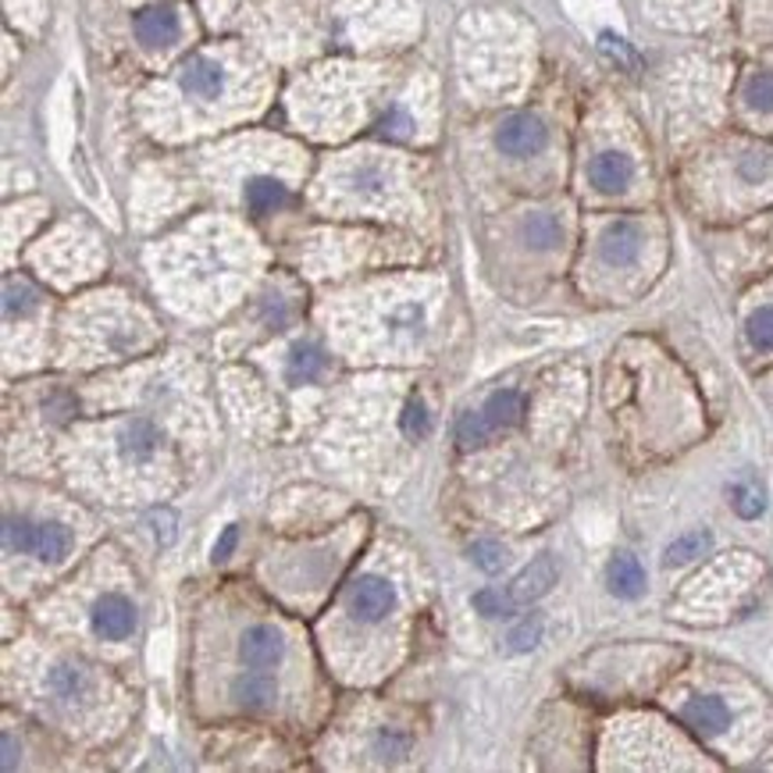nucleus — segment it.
<instances>
[{"label": "nucleus", "instance_id": "f257e3e1", "mask_svg": "<svg viewBox=\"0 0 773 773\" xmlns=\"http://www.w3.org/2000/svg\"><path fill=\"white\" fill-rule=\"evenodd\" d=\"M550 139V128L539 115H510L503 125L495 128V147L506 157H531L545 147Z\"/></svg>", "mask_w": 773, "mask_h": 773}, {"label": "nucleus", "instance_id": "f03ea898", "mask_svg": "<svg viewBox=\"0 0 773 773\" xmlns=\"http://www.w3.org/2000/svg\"><path fill=\"white\" fill-rule=\"evenodd\" d=\"M641 247H646V229H641V224L631 221V218L609 221L606 229H603V236H599V253H603V261L614 264V268L635 264L638 253H641Z\"/></svg>", "mask_w": 773, "mask_h": 773}, {"label": "nucleus", "instance_id": "7ed1b4c3", "mask_svg": "<svg viewBox=\"0 0 773 773\" xmlns=\"http://www.w3.org/2000/svg\"><path fill=\"white\" fill-rule=\"evenodd\" d=\"M224 83H229V72H224V64L218 58H203V54L189 58L179 72L182 93L192 96V101H203V104L218 101V96L224 93Z\"/></svg>", "mask_w": 773, "mask_h": 773}, {"label": "nucleus", "instance_id": "20e7f679", "mask_svg": "<svg viewBox=\"0 0 773 773\" xmlns=\"http://www.w3.org/2000/svg\"><path fill=\"white\" fill-rule=\"evenodd\" d=\"M393 606H396V592L378 574H367L349 588V609H353V617L364 620V624L382 620Z\"/></svg>", "mask_w": 773, "mask_h": 773}, {"label": "nucleus", "instance_id": "39448f33", "mask_svg": "<svg viewBox=\"0 0 773 773\" xmlns=\"http://www.w3.org/2000/svg\"><path fill=\"white\" fill-rule=\"evenodd\" d=\"M556 577H560V567H556V560L553 556H539V560H531L527 567L513 577V582L506 585L510 592V599L513 606H531L535 599H542L545 592H550L556 585Z\"/></svg>", "mask_w": 773, "mask_h": 773}, {"label": "nucleus", "instance_id": "423d86ee", "mask_svg": "<svg viewBox=\"0 0 773 773\" xmlns=\"http://www.w3.org/2000/svg\"><path fill=\"white\" fill-rule=\"evenodd\" d=\"M179 32H182L179 11H175L171 4H150L136 14V40L143 46H150V51L171 46L175 40H179Z\"/></svg>", "mask_w": 773, "mask_h": 773}, {"label": "nucleus", "instance_id": "0eeeda50", "mask_svg": "<svg viewBox=\"0 0 773 773\" xmlns=\"http://www.w3.org/2000/svg\"><path fill=\"white\" fill-rule=\"evenodd\" d=\"M93 631L96 638H104V641H122L133 635V627H136V609L128 599H122V595H104L101 603L93 606Z\"/></svg>", "mask_w": 773, "mask_h": 773}, {"label": "nucleus", "instance_id": "6e6552de", "mask_svg": "<svg viewBox=\"0 0 773 773\" xmlns=\"http://www.w3.org/2000/svg\"><path fill=\"white\" fill-rule=\"evenodd\" d=\"M635 179V160L620 154V150H603L592 157L588 165V182L606 192V197H617V192H624L627 186H631Z\"/></svg>", "mask_w": 773, "mask_h": 773}, {"label": "nucleus", "instance_id": "1a4fd4ad", "mask_svg": "<svg viewBox=\"0 0 773 773\" xmlns=\"http://www.w3.org/2000/svg\"><path fill=\"white\" fill-rule=\"evenodd\" d=\"M681 717L691 731H699L702 738H717L731 728V706L720 696H696L681 706Z\"/></svg>", "mask_w": 773, "mask_h": 773}, {"label": "nucleus", "instance_id": "9d476101", "mask_svg": "<svg viewBox=\"0 0 773 773\" xmlns=\"http://www.w3.org/2000/svg\"><path fill=\"white\" fill-rule=\"evenodd\" d=\"M239 656H243L247 667H275L285 656V641L275 627L257 624V627H247L243 638H239Z\"/></svg>", "mask_w": 773, "mask_h": 773}, {"label": "nucleus", "instance_id": "9b49d317", "mask_svg": "<svg viewBox=\"0 0 773 773\" xmlns=\"http://www.w3.org/2000/svg\"><path fill=\"white\" fill-rule=\"evenodd\" d=\"M606 585L617 599H638V595H646V571H641V563L635 556L620 553V556L609 560Z\"/></svg>", "mask_w": 773, "mask_h": 773}, {"label": "nucleus", "instance_id": "f8f14e48", "mask_svg": "<svg viewBox=\"0 0 773 773\" xmlns=\"http://www.w3.org/2000/svg\"><path fill=\"white\" fill-rule=\"evenodd\" d=\"M243 197H247V207L253 215H271V211H282V207L289 203V189L282 179H275V175H257V179L247 182Z\"/></svg>", "mask_w": 773, "mask_h": 773}, {"label": "nucleus", "instance_id": "ddd939ff", "mask_svg": "<svg viewBox=\"0 0 773 773\" xmlns=\"http://www.w3.org/2000/svg\"><path fill=\"white\" fill-rule=\"evenodd\" d=\"M349 192L361 200H382L389 197V186H393V175L385 165H378V160H364V165H357L349 171Z\"/></svg>", "mask_w": 773, "mask_h": 773}, {"label": "nucleus", "instance_id": "4468645a", "mask_svg": "<svg viewBox=\"0 0 773 773\" xmlns=\"http://www.w3.org/2000/svg\"><path fill=\"white\" fill-rule=\"evenodd\" d=\"M46 688L64 702H79L90 691V673L79 664H54L51 673H46Z\"/></svg>", "mask_w": 773, "mask_h": 773}, {"label": "nucleus", "instance_id": "2eb2a0df", "mask_svg": "<svg viewBox=\"0 0 773 773\" xmlns=\"http://www.w3.org/2000/svg\"><path fill=\"white\" fill-rule=\"evenodd\" d=\"M72 553V531L58 524V521H40L36 527V545H32V556L43 563H58Z\"/></svg>", "mask_w": 773, "mask_h": 773}, {"label": "nucleus", "instance_id": "dca6fc26", "mask_svg": "<svg viewBox=\"0 0 773 773\" xmlns=\"http://www.w3.org/2000/svg\"><path fill=\"white\" fill-rule=\"evenodd\" d=\"M232 699H236V706H243V710L261 713V710H271V706H275L279 691L268 678H257V673H250V678H239L232 685Z\"/></svg>", "mask_w": 773, "mask_h": 773}, {"label": "nucleus", "instance_id": "f3484780", "mask_svg": "<svg viewBox=\"0 0 773 773\" xmlns=\"http://www.w3.org/2000/svg\"><path fill=\"white\" fill-rule=\"evenodd\" d=\"M118 442H122V453H125V457L143 460V457H150L154 449L160 446V431H157L150 421H143V417H136V421H128V425L122 428Z\"/></svg>", "mask_w": 773, "mask_h": 773}, {"label": "nucleus", "instance_id": "a211bd4d", "mask_svg": "<svg viewBox=\"0 0 773 773\" xmlns=\"http://www.w3.org/2000/svg\"><path fill=\"white\" fill-rule=\"evenodd\" d=\"M489 417V425L495 428V431H503V428H513L524 417V399H521V393H513V389H503V393H495V396H489V403H485V410H481Z\"/></svg>", "mask_w": 773, "mask_h": 773}, {"label": "nucleus", "instance_id": "6ab92c4d", "mask_svg": "<svg viewBox=\"0 0 773 773\" xmlns=\"http://www.w3.org/2000/svg\"><path fill=\"white\" fill-rule=\"evenodd\" d=\"M742 101L755 115H773V69H760L745 79Z\"/></svg>", "mask_w": 773, "mask_h": 773}, {"label": "nucleus", "instance_id": "aec40b11", "mask_svg": "<svg viewBox=\"0 0 773 773\" xmlns=\"http://www.w3.org/2000/svg\"><path fill=\"white\" fill-rule=\"evenodd\" d=\"M524 243L535 247V250H553L560 239H563V224L556 215H531L524 221Z\"/></svg>", "mask_w": 773, "mask_h": 773}, {"label": "nucleus", "instance_id": "412c9836", "mask_svg": "<svg viewBox=\"0 0 773 773\" xmlns=\"http://www.w3.org/2000/svg\"><path fill=\"white\" fill-rule=\"evenodd\" d=\"M710 545H713L710 531H688V535H681L678 542L667 545L664 563H667V567H678V563H691V560L706 556V550H710Z\"/></svg>", "mask_w": 773, "mask_h": 773}, {"label": "nucleus", "instance_id": "4be33fe9", "mask_svg": "<svg viewBox=\"0 0 773 773\" xmlns=\"http://www.w3.org/2000/svg\"><path fill=\"white\" fill-rule=\"evenodd\" d=\"M745 340L755 353H773V303H763L749 314Z\"/></svg>", "mask_w": 773, "mask_h": 773}, {"label": "nucleus", "instance_id": "5701e85b", "mask_svg": "<svg viewBox=\"0 0 773 773\" xmlns=\"http://www.w3.org/2000/svg\"><path fill=\"white\" fill-rule=\"evenodd\" d=\"M36 521L29 518H8L4 521V550L8 553H32L36 545Z\"/></svg>", "mask_w": 773, "mask_h": 773}, {"label": "nucleus", "instance_id": "b1692460", "mask_svg": "<svg viewBox=\"0 0 773 773\" xmlns=\"http://www.w3.org/2000/svg\"><path fill=\"white\" fill-rule=\"evenodd\" d=\"M495 435V428L489 425V417L485 414H463L460 417V425H457V439L463 449H474V446H485L489 439Z\"/></svg>", "mask_w": 773, "mask_h": 773}, {"label": "nucleus", "instance_id": "393cba45", "mask_svg": "<svg viewBox=\"0 0 773 773\" xmlns=\"http://www.w3.org/2000/svg\"><path fill=\"white\" fill-rule=\"evenodd\" d=\"M474 609L481 617H510V614H518V606H513L510 599V592L506 588H481L474 595Z\"/></svg>", "mask_w": 773, "mask_h": 773}, {"label": "nucleus", "instance_id": "a878e982", "mask_svg": "<svg viewBox=\"0 0 773 773\" xmlns=\"http://www.w3.org/2000/svg\"><path fill=\"white\" fill-rule=\"evenodd\" d=\"M325 364H328V357L317 346H300L293 353V361H289V375L311 382V378H317L321 372H325Z\"/></svg>", "mask_w": 773, "mask_h": 773}, {"label": "nucleus", "instance_id": "bb28decb", "mask_svg": "<svg viewBox=\"0 0 773 773\" xmlns=\"http://www.w3.org/2000/svg\"><path fill=\"white\" fill-rule=\"evenodd\" d=\"M375 133L382 139H410L414 136V115L407 107H389L382 115V122L375 125Z\"/></svg>", "mask_w": 773, "mask_h": 773}, {"label": "nucleus", "instance_id": "cd10ccee", "mask_svg": "<svg viewBox=\"0 0 773 773\" xmlns=\"http://www.w3.org/2000/svg\"><path fill=\"white\" fill-rule=\"evenodd\" d=\"M29 307H36V289H32L25 279H8V285H4V311H8V317L25 314Z\"/></svg>", "mask_w": 773, "mask_h": 773}, {"label": "nucleus", "instance_id": "c85d7f7f", "mask_svg": "<svg viewBox=\"0 0 773 773\" xmlns=\"http://www.w3.org/2000/svg\"><path fill=\"white\" fill-rule=\"evenodd\" d=\"M471 560H474V567H481L485 574H495L506 567V550L492 539H478L471 545Z\"/></svg>", "mask_w": 773, "mask_h": 773}, {"label": "nucleus", "instance_id": "c756f323", "mask_svg": "<svg viewBox=\"0 0 773 773\" xmlns=\"http://www.w3.org/2000/svg\"><path fill=\"white\" fill-rule=\"evenodd\" d=\"M731 506H734L738 518L752 521V518H760V513H763L766 499H763V492L755 489V485H734L731 489Z\"/></svg>", "mask_w": 773, "mask_h": 773}, {"label": "nucleus", "instance_id": "7c9ffc66", "mask_svg": "<svg viewBox=\"0 0 773 773\" xmlns=\"http://www.w3.org/2000/svg\"><path fill=\"white\" fill-rule=\"evenodd\" d=\"M389 325L396 332H407V335H421L425 328V307L421 303H403V307H396L389 314Z\"/></svg>", "mask_w": 773, "mask_h": 773}, {"label": "nucleus", "instance_id": "2f4dec72", "mask_svg": "<svg viewBox=\"0 0 773 773\" xmlns=\"http://www.w3.org/2000/svg\"><path fill=\"white\" fill-rule=\"evenodd\" d=\"M539 638H542V620L539 617H527V620H521L510 631V649L513 652H527V649L539 646Z\"/></svg>", "mask_w": 773, "mask_h": 773}, {"label": "nucleus", "instance_id": "473e14b6", "mask_svg": "<svg viewBox=\"0 0 773 773\" xmlns=\"http://www.w3.org/2000/svg\"><path fill=\"white\" fill-rule=\"evenodd\" d=\"M403 428H407V435H414V439H421V435H428L431 421H428V410L421 399H410L407 403V414H403Z\"/></svg>", "mask_w": 773, "mask_h": 773}, {"label": "nucleus", "instance_id": "72a5a7b5", "mask_svg": "<svg viewBox=\"0 0 773 773\" xmlns=\"http://www.w3.org/2000/svg\"><path fill=\"white\" fill-rule=\"evenodd\" d=\"M603 51L614 54L620 64H627V69H635V54H631V46H627L624 40H614V36H603Z\"/></svg>", "mask_w": 773, "mask_h": 773}, {"label": "nucleus", "instance_id": "f704fd0d", "mask_svg": "<svg viewBox=\"0 0 773 773\" xmlns=\"http://www.w3.org/2000/svg\"><path fill=\"white\" fill-rule=\"evenodd\" d=\"M378 749H382L385 755H399L403 749H407V738H396V734L389 731V734H382V742H378Z\"/></svg>", "mask_w": 773, "mask_h": 773}, {"label": "nucleus", "instance_id": "c9c22d12", "mask_svg": "<svg viewBox=\"0 0 773 773\" xmlns=\"http://www.w3.org/2000/svg\"><path fill=\"white\" fill-rule=\"evenodd\" d=\"M232 545H236V527H224V535L218 539V545H215V560H224L232 553Z\"/></svg>", "mask_w": 773, "mask_h": 773}, {"label": "nucleus", "instance_id": "e433bc0d", "mask_svg": "<svg viewBox=\"0 0 773 773\" xmlns=\"http://www.w3.org/2000/svg\"><path fill=\"white\" fill-rule=\"evenodd\" d=\"M4 770H14V738L4 734Z\"/></svg>", "mask_w": 773, "mask_h": 773}]
</instances>
